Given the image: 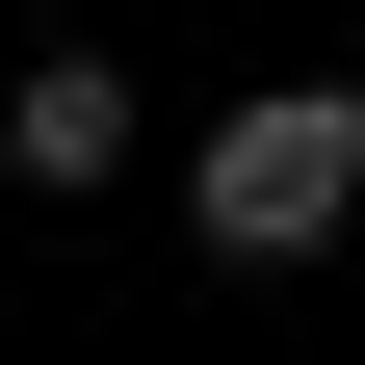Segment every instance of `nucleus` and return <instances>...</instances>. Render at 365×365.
<instances>
[{"instance_id":"1","label":"nucleus","mask_w":365,"mask_h":365,"mask_svg":"<svg viewBox=\"0 0 365 365\" xmlns=\"http://www.w3.org/2000/svg\"><path fill=\"white\" fill-rule=\"evenodd\" d=\"M339 209H365V78H235L209 157H182V235L209 261H339Z\"/></svg>"},{"instance_id":"2","label":"nucleus","mask_w":365,"mask_h":365,"mask_svg":"<svg viewBox=\"0 0 365 365\" xmlns=\"http://www.w3.org/2000/svg\"><path fill=\"white\" fill-rule=\"evenodd\" d=\"M0 182H26V209H105V182H130V53L53 26V53L0 78Z\"/></svg>"}]
</instances>
